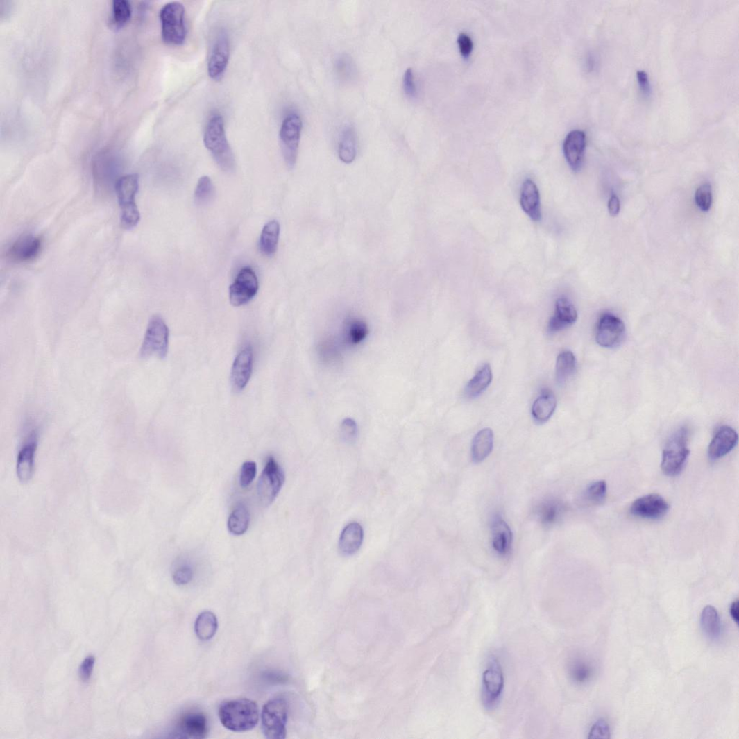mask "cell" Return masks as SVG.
I'll list each match as a JSON object with an SVG mask.
<instances>
[{
    "instance_id": "obj_1",
    "label": "cell",
    "mask_w": 739,
    "mask_h": 739,
    "mask_svg": "<svg viewBox=\"0 0 739 739\" xmlns=\"http://www.w3.org/2000/svg\"><path fill=\"white\" fill-rule=\"evenodd\" d=\"M219 717L223 726L234 732H245L253 729L260 719L257 702L239 698L227 700L219 708Z\"/></svg>"
},
{
    "instance_id": "obj_2",
    "label": "cell",
    "mask_w": 739,
    "mask_h": 739,
    "mask_svg": "<svg viewBox=\"0 0 739 739\" xmlns=\"http://www.w3.org/2000/svg\"><path fill=\"white\" fill-rule=\"evenodd\" d=\"M204 144L223 171L231 172L235 169V157L229 145L221 115L214 114L210 119L205 131Z\"/></svg>"
},
{
    "instance_id": "obj_3",
    "label": "cell",
    "mask_w": 739,
    "mask_h": 739,
    "mask_svg": "<svg viewBox=\"0 0 739 739\" xmlns=\"http://www.w3.org/2000/svg\"><path fill=\"white\" fill-rule=\"evenodd\" d=\"M114 190L121 210V227L126 230L135 228L140 221V213L136 204L139 176L129 174L120 177Z\"/></svg>"
},
{
    "instance_id": "obj_4",
    "label": "cell",
    "mask_w": 739,
    "mask_h": 739,
    "mask_svg": "<svg viewBox=\"0 0 739 739\" xmlns=\"http://www.w3.org/2000/svg\"><path fill=\"white\" fill-rule=\"evenodd\" d=\"M688 429L683 426L677 430L667 442L663 450L661 468L670 477L681 473L690 455L688 447Z\"/></svg>"
},
{
    "instance_id": "obj_5",
    "label": "cell",
    "mask_w": 739,
    "mask_h": 739,
    "mask_svg": "<svg viewBox=\"0 0 739 739\" xmlns=\"http://www.w3.org/2000/svg\"><path fill=\"white\" fill-rule=\"evenodd\" d=\"M160 20L164 42L173 46L183 45L187 33L183 4L176 1L166 4L160 11Z\"/></svg>"
},
{
    "instance_id": "obj_6",
    "label": "cell",
    "mask_w": 739,
    "mask_h": 739,
    "mask_svg": "<svg viewBox=\"0 0 739 739\" xmlns=\"http://www.w3.org/2000/svg\"><path fill=\"white\" fill-rule=\"evenodd\" d=\"M288 707L287 701L282 697H275L265 703L262 713V729L266 738L286 737Z\"/></svg>"
},
{
    "instance_id": "obj_7",
    "label": "cell",
    "mask_w": 739,
    "mask_h": 739,
    "mask_svg": "<svg viewBox=\"0 0 739 739\" xmlns=\"http://www.w3.org/2000/svg\"><path fill=\"white\" fill-rule=\"evenodd\" d=\"M169 330L164 320L158 315L153 316L142 341L140 357L166 358L169 351Z\"/></svg>"
},
{
    "instance_id": "obj_8",
    "label": "cell",
    "mask_w": 739,
    "mask_h": 739,
    "mask_svg": "<svg viewBox=\"0 0 739 739\" xmlns=\"http://www.w3.org/2000/svg\"><path fill=\"white\" fill-rule=\"evenodd\" d=\"M504 679L500 663L493 656L482 674V702L486 711L495 710L501 700Z\"/></svg>"
},
{
    "instance_id": "obj_9",
    "label": "cell",
    "mask_w": 739,
    "mask_h": 739,
    "mask_svg": "<svg viewBox=\"0 0 739 739\" xmlns=\"http://www.w3.org/2000/svg\"><path fill=\"white\" fill-rule=\"evenodd\" d=\"M302 130V120L296 113L288 114L280 130V147L288 168L293 169L297 161Z\"/></svg>"
},
{
    "instance_id": "obj_10",
    "label": "cell",
    "mask_w": 739,
    "mask_h": 739,
    "mask_svg": "<svg viewBox=\"0 0 739 739\" xmlns=\"http://www.w3.org/2000/svg\"><path fill=\"white\" fill-rule=\"evenodd\" d=\"M281 466L273 457H269L257 483V494L264 507L271 504L278 497L284 482Z\"/></svg>"
},
{
    "instance_id": "obj_11",
    "label": "cell",
    "mask_w": 739,
    "mask_h": 739,
    "mask_svg": "<svg viewBox=\"0 0 739 739\" xmlns=\"http://www.w3.org/2000/svg\"><path fill=\"white\" fill-rule=\"evenodd\" d=\"M258 290L259 281L254 270L250 267H244L230 287V302L232 305L239 307L253 299Z\"/></svg>"
},
{
    "instance_id": "obj_12",
    "label": "cell",
    "mask_w": 739,
    "mask_h": 739,
    "mask_svg": "<svg viewBox=\"0 0 739 739\" xmlns=\"http://www.w3.org/2000/svg\"><path fill=\"white\" fill-rule=\"evenodd\" d=\"M626 336L624 322L615 315L605 314L600 319L596 332V340L602 348L612 349L619 347Z\"/></svg>"
},
{
    "instance_id": "obj_13",
    "label": "cell",
    "mask_w": 739,
    "mask_h": 739,
    "mask_svg": "<svg viewBox=\"0 0 739 739\" xmlns=\"http://www.w3.org/2000/svg\"><path fill=\"white\" fill-rule=\"evenodd\" d=\"M229 57L228 35L224 30H221L214 38L208 59L207 71L211 79L214 81L222 80L228 67Z\"/></svg>"
},
{
    "instance_id": "obj_14",
    "label": "cell",
    "mask_w": 739,
    "mask_h": 739,
    "mask_svg": "<svg viewBox=\"0 0 739 739\" xmlns=\"http://www.w3.org/2000/svg\"><path fill=\"white\" fill-rule=\"evenodd\" d=\"M209 731L207 717L201 712H189L180 717L172 734L178 738H205Z\"/></svg>"
},
{
    "instance_id": "obj_15",
    "label": "cell",
    "mask_w": 739,
    "mask_h": 739,
    "mask_svg": "<svg viewBox=\"0 0 739 739\" xmlns=\"http://www.w3.org/2000/svg\"><path fill=\"white\" fill-rule=\"evenodd\" d=\"M37 446L38 432L37 430H33L20 449L17 458V476L23 483L28 482L33 477Z\"/></svg>"
},
{
    "instance_id": "obj_16",
    "label": "cell",
    "mask_w": 739,
    "mask_h": 739,
    "mask_svg": "<svg viewBox=\"0 0 739 739\" xmlns=\"http://www.w3.org/2000/svg\"><path fill=\"white\" fill-rule=\"evenodd\" d=\"M670 504L657 494L643 496L634 502L630 513L634 516L651 520L663 518L668 513Z\"/></svg>"
},
{
    "instance_id": "obj_17",
    "label": "cell",
    "mask_w": 739,
    "mask_h": 739,
    "mask_svg": "<svg viewBox=\"0 0 739 739\" xmlns=\"http://www.w3.org/2000/svg\"><path fill=\"white\" fill-rule=\"evenodd\" d=\"M42 248V240L33 234H24L8 249V255L15 262L26 263L37 258Z\"/></svg>"
},
{
    "instance_id": "obj_18",
    "label": "cell",
    "mask_w": 739,
    "mask_h": 739,
    "mask_svg": "<svg viewBox=\"0 0 739 739\" xmlns=\"http://www.w3.org/2000/svg\"><path fill=\"white\" fill-rule=\"evenodd\" d=\"M254 352L250 346L246 347L234 360L230 382L234 391H241L247 386L253 368Z\"/></svg>"
},
{
    "instance_id": "obj_19",
    "label": "cell",
    "mask_w": 739,
    "mask_h": 739,
    "mask_svg": "<svg viewBox=\"0 0 739 739\" xmlns=\"http://www.w3.org/2000/svg\"><path fill=\"white\" fill-rule=\"evenodd\" d=\"M586 136L584 131L575 130L565 139L563 151L568 165L573 171H579L584 164Z\"/></svg>"
},
{
    "instance_id": "obj_20",
    "label": "cell",
    "mask_w": 739,
    "mask_h": 739,
    "mask_svg": "<svg viewBox=\"0 0 739 739\" xmlns=\"http://www.w3.org/2000/svg\"><path fill=\"white\" fill-rule=\"evenodd\" d=\"M738 443V434L729 426L721 427L711 441L708 447V457L711 461L724 457L729 454Z\"/></svg>"
},
{
    "instance_id": "obj_21",
    "label": "cell",
    "mask_w": 739,
    "mask_h": 739,
    "mask_svg": "<svg viewBox=\"0 0 739 739\" xmlns=\"http://www.w3.org/2000/svg\"><path fill=\"white\" fill-rule=\"evenodd\" d=\"M110 158L98 159L94 167V181L99 192L104 193L115 189L119 178H117V168L114 162Z\"/></svg>"
},
{
    "instance_id": "obj_22",
    "label": "cell",
    "mask_w": 739,
    "mask_h": 739,
    "mask_svg": "<svg viewBox=\"0 0 739 739\" xmlns=\"http://www.w3.org/2000/svg\"><path fill=\"white\" fill-rule=\"evenodd\" d=\"M578 318L574 305L567 298H558L555 303V312L547 327L550 334L560 332L571 325Z\"/></svg>"
},
{
    "instance_id": "obj_23",
    "label": "cell",
    "mask_w": 739,
    "mask_h": 739,
    "mask_svg": "<svg viewBox=\"0 0 739 739\" xmlns=\"http://www.w3.org/2000/svg\"><path fill=\"white\" fill-rule=\"evenodd\" d=\"M364 532L357 522L350 523L342 530L339 540V550L346 557L356 554L364 543Z\"/></svg>"
},
{
    "instance_id": "obj_24",
    "label": "cell",
    "mask_w": 739,
    "mask_h": 739,
    "mask_svg": "<svg viewBox=\"0 0 739 739\" xmlns=\"http://www.w3.org/2000/svg\"><path fill=\"white\" fill-rule=\"evenodd\" d=\"M520 203L522 210L532 221L538 222L542 219L539 192L532 180L527 179L523 184Z\"/></svg>"
},
{
    "instance_id": "obj_25",
    "label": "cell",
    "mask_w": 739,
    "mask_h": 739,
    "mask_svg": "<svg viewBox=\"0 0 739 739\" xmlns=\"http://www.w3.org/2000/svg\"><path fill=\"white\" fill-rule=\"evenodd\" d=\"M491 530L494 550L501 556L507 555L513 544V534L507 523L500 516H495L492 522Z\"/></svg>"
},
{
    "instance_id": "obj_26",
    "label": "cell",
    "mask_w": 739,
    "mask_h": 739,
    "mask_svg": "<svg viewBox=\"0 0 739 739\" xmlns=\"http://www.w3.org/2000/svg\"><path fill=\"white\" fill-rule=\"evenodd\" d=\"M567 670L570 679L577 685L588 683L594 674L591 662L580 656H574L569 660Z\"/></svg>"
},
{
    "instance_id": "obj_27",
    "label": "cell",
    "mask_w": 739,
    "mask_h": 739,
    "mask_svg": "<svg viewBox=\"0 0 739 739\" xmlns=\"http://www.w3.org/2000/svg\"><path fill=\"white\" fill-rule=\"evenodd\" d=\"M494 443L493 432L490 428L480 430L473 439L471 454L473 461L479 464L491 454Z\"/></svg>"
},
{
    "instance_id": "obj_28",
    "label": "cell",
    "mask_w": 739,
    "mask_h": 739,
    "mask_svg": "<svg viewBox=\"0 0 739 739\" xmlns=\"http://www.w3.org/2000/svg\"><path fill=\"white\" fill-rule=\"evenodd\" d=\"M556 406L554 394L549 389H544L532 406L533 418L539 423L547 422L554 412Z\"/></svg>"
},
{
    "instance_id": "obj_29",
    "label": "cell",
    "mask_w": 739,
    "mask_h": 739,
    "mask_svg": "<svg viewBox=\"0 0 739 739\" xmlns=\"http://www.w3.org/2000/svg\"><path fill=\"white\" fill-rule=\"evenodd\" d=\"M367 324L362 319L352 318L345 323L342 332V340L349 346H356L363 342L368 335Z\"/></svg>"
},
{
    "instance_id": "obj_30",
    "label": "cell",
    "mask_w": 739,
    "mask_h": 739,
    "mask_svg": "<svg viewBox=\"0 0 739 739\" xmlns=\"http://www.w3.org/2000/svg\"><path fill=\"white\" fill-rule=\"evenodd\" d=\"M493 380V373L489 364H485L467 384L465 395L467 398L475 399L482 394L490 386Z\"/></svg>"
},
{
    "instance_id": "obj_31",
    "label": "cell",
    "mask_w": 739,
    "mask_h": 739,
    "mask_svg": "<svg viewBox=\"0 0 739 739\" xmlns=\"http://www.w3.org/2000/svg\"><path fill=\"white\" fill-rule=\"evenodd\" d=\"M280 226L277 221L266 223L262 232L260 238V250L266 256H273L278 250L280 238Z\"/></svg>"
},
{
    "instance_id": "obj_32",
    "label": "cell",
    "mask_w": 739,
    "mask_h": 739,
    "mask_svg": "<svg viewBox=\"0 0 739 739\" xmlns=\"http://www.w3.org/2000/svg\"><path fill=\"white\" fill-rule=\"evenodd\" d=\"M339 157L346 164H351L357 155L356 135L352 126H347L342 130L339 141Z\"/></svg>"
},
{
    "instance_id": "obj_33",
    "label": "cell",
    "mask_w": 739,
    "mask_h": 739,
    "mask_svg": "<svg viewBox=\"0 0 739 739\" xmlns=\"http://www.w3.org/2000/svg\"><path fill=\"white\" fill-rule=\"evenodd\" d=\"M563 504L557 500H547L540 504L537 509V516L545 527L556 525L563 513Z\"/></svg>"
},
{
    "instance_id": "obj_34",
    "label": "cell",
    "mask_w": 739,
    "mask_h": 739,
    "mask_svg": "<svg viewBox=\"0 0 739 739\" xmlns=\"http://www.w3.org/2000/svg\"><path fill=\"white\" fill-rule=\"evenodd\" d=\"M219 621L212 611H206L201 613L196 620L194 625L195 633L198 638L203 641L211 640L217 633Z\"/></svg>"
},
{
    "instance_id": "obj_35",
    "label": "cell",
    "mask_w": 739,
    "mask_h": 739,
    "mask_svg": "<svg viewBox=\"0 0 739 739\" xmlns=\"http://www.w3.org/2000/svg\"><path fill=\"white\" fill-rule=\"evenodd\" d=\"M701 626L703 632L712 640H717L721 635V622L717 611L713 606L703 609L701 615Z\"/></svg>"
},
{
    "instance_id": "obj_36",
    "label": "cell",
    "mask_w": 739,
    "mask_h": 739,
    "mask_svg": "<svg viewBox=\"0 0 739 739\" xmlns=\"http://www.w3.org/2000/svg\"><path fill=\"white\" fill-rule=\"evenodd\" d=\"M576 369V359L569 350L558 355L556 363V380L559 384H565L574 374Z\"/></svg>"
},
{
    "instance_id": "obj_37",
    "label": "cell",
    "mask_w": 739,
    "mask_h": 739,
    "mask_svg": "<svg viewBox=\"0 0 739 739\" xmlns=\"http://www.w3.org/2000/svg\"><path fill=\"white\" fill-rule=\"evenodd\" d=\"M249 525V511L244 504H241L230 515L228 529L232 534L241 536L247 532Z\"/></svg>"
},
{
    "instance_id": "obj_38",
    "label": "cell",
    "mask_w": 739,
    "mask_h": 739,
    "mask_svg": "<svg viewBox=\"0 0 739 739\" xmlns=\"http://www.w3.org/2000/svg\"><path fill=\"white\" fill-rule=\"evenodd\" d=\"M132 8L127 0H114L112 3V24L117 28L122 27L130 19Z\"/></svg>"
},
{
    "instance_id": "obj_39",
    "label": "cell",
    "mask_w": 739,
    "mask_h": 739,
    "mask_svg": "<svg viewBox=\"0 0 739 739\" xmlns=\"http://www.w3.org/2000/svg\"><path fill=\"white\" fill-rule=\"evenodd\" d=\"M214 195V187L212 180L207 176L201 177L198 182L194 192V201L198 205H205L210 203Z\"/></svg>"
},
{
    "instance_id": "obj_40",
    "label": "cell",
    "mask_w": 739,
    "mask_h": 739,
    "mask_svg": "<svg viewBox=\"0 0 739 739\" xmlns=\"http://www.w3.org/2000/svg\"><path fill=\"white\" fill-rule=\"evenodd\" d=\"M340 352L338 342L332 338L323 339L318 347V353L325 362H336L340 356Z\"/></svg>"
},
{
    "instance_id": "obj_41",
    "label": "cell",
    "mask_w": 739,
    "mask_h": 739,
    "mask_svg": "<svg viewBox=\"0 0 739 739\" xmlns=\"http://www.w3.org/2000/svg\"><path fill=\"white\" fill-rule=\"evenodd\" d=\"M607 493V485L605 481H597L591 483L585 492V498L592 504H602Z\"/></svg>"
},
{
    "instance_id": "obj_42",
    "label": "cell",
    "mask_w": 739,
    "mask_h": 739,
    "mask_svg": "<svg viewBox=\"0 0 739 739\" xmlns=\"http://www.w3.org/2000/svg\"><path fill=\"white\" fill-rule=\"evenodd\" d=\"M713 192L709 184L701 185L695 192V203L702 212H708L712 205Z\"/></svg>"
},
{
    "instance_id": "obj_43",
    "label": "cell",
    "mask_w": 739,
    "mask_h": 739,
    "mask_svg": "<svg viewBox=\"0 0 739 739\" xmlns=\"http://www.w3.org/2000/svg\"><path fill=\"white\" fill-rule=\"evenodd\" d=\"M257 464L254 461L244 463L241 470L239 482L243 489H246L253 482L257 475Z\"/></svg>"
},
{
    "instance_id": "obj_44",
    "label": "cell",
    "mask_w": 739,
    "mask_h": 739,
    "mask_svg": "<svg viewBox=\"0 0 739 739\" xmlns=\"http://www.w3.org/2000/svg\"><path fill=\"white\" fill-rule=\"evenodd\" d=\"M357 436V427L352 419H346L341 425V437L347 443H353Z\"/></svg>"
},
{
    "instance_id": "obj_45",
    "label": "cell",
    "mask_w": 739,
    "mask_h": 739,
    "mask_svg": "<svg viewBox=\"0 0 739 739\" xmlns=\"http://www.w3.org/2000/svg\"><path fill=\"white\" fill-rule=\"evenodd\" d=\"M194 572L189 566H183L177 568L173 575L174 583L178 586H184L189 584L193 579Z\"/></svg>"
},
{
    "instance_id": "obj_46",
    "label": "cell",
    "mask_w": 739,
    "mask_h": 739,
    "mask_svg": "<svg viewBox=\"0 0 739 739\" xmlns=\"http://www.w3.org/2000/svg\"><path fill=\"white\" fill-rule=\"evenodd\" d=\"M403 87L405 93L409 98L414 99L416 97L418 90L411 68H408L405 71L403 77Z\"/></svg>"
},
{
    "instance_id": "obj_47",
    "label": "cell",
    "mask_w": 739,
    "mask_h": 739,
    "mask_svg": "<svg viewBox=\"0 0 739 739\" xmlns=\"http://www.w3.org/2000/svg\"><path fill=\"white\" fill-rule=\"evenodd\" d=\"M95 662V656H88L80 664L78 674L80 680L83 682H87L91 679L94 669Z\"/></svg>"
},
{
    "instance_id": "obj_48",
    "label": "cell",
    "mask_w": 739,
    "mask_h": 739,
    "mask_svg": "<svg viewBox=\"0 0 739 739\" xmlns=\"http://www.w3.org/2000/svg\"><path fill=\"white\" fill-rule=\"evenodd\" d=\"M588 738H610L609 727L604 720H599L592 727Z\"/></svg>"
},
{
    "instance_id": "obj_49",
    "label": "cell",
    "mask_w": 739,
    "mask_h": 739,
    "mask_svg": "<svg viewBox=\"0 0 739 739\" xmlns=\"http://www.w3.org/2000/svg\"><path fill=\"white\" fill-rule=\"evenodd\" d=\"M637 80L640 92L645 98L650 97L652 94V86L647 74L643 70L637 71Z\"/></svg>"
},
{
    "instance_id": "obj_50",
    "label": "cell",
    "mask_w": 739,
    "mask_h": 739,
    "mask_svg": "<svg viewBox=\"0 0 739 739\" xmlns=\"http://www.w3.org/2000/svg\"><path fill=\"white\" fill-rule=\"evenodd\" d=\"M457 42L461 56L465 58L470 57L473 49V42L470 35L461 33Z\"/></svg>"
},
{
    "instance_id": "obj_51",
    "label": "cell",
    "mask_w": 739,
    "mask_h": 739,
    "mask_svg": "<svg viewBox=\"0 0 739 739\" xmlns=\"http://www.w3.org/2000/svg\"><path fill=\"white\" fill-rule=\"evenodd\" d=\"M608 211L612 217H616L620 211V201L619 197L613 194L608 203Z\"/></svg>"
},
{
    "instance_id": "obj_52",
    "label": "cell",
    "mask_w": 739,
    "mask_h": 739,
    "mask_svg": "<svg viewBox=\"0 0 739 739\" xmlns=\"http://www.w3.org/2000/svg\"><path fill=\"white\" fill-rule=\"evenodd\" d=\"M352 62L347 58H341L337 62V69L341 74L350 75L352 71Z\"/></svg>"
},
{
    "instance_id": "obj_53",
    "label": "cell",
    "mask_w": 739,
    "mask_h": 739,
    "mask_svg": "<svg viewBox=\"0 0 739 739\" xmlns=\"http://www.w3.org/2000/svg\"><path fill=\"white\" fill-rule=\"evenodd\" d=\"M731 615L734 622L738 625L739 615H738V600H736L731 605L730 609Z\"/></svg>"
}]
</instances>
